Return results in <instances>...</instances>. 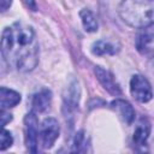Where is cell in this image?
<instances>
[{"instance_id":"cell-19","label":"cell","mask_w":154,"mask_h":154,"mask_svg":"<svg viewBox=\"0 0 154 154\" xmlns=\"http://www.w3.org/2000/svg\"><path fill=\"white\" fill-rule=\"evenodd\" d=\"M149 73H150V76H152L153 79H154V57H153L152 61L149 63Z\"/></svg>"},{"instance_id":"cell-1","label":"cell","mask_w":154,"mask_h":154,"mask_svg":"<svg viewBox=\"0 0 154 154\" xmlns=\"http://www.w3.org/2000/svg\"><path fill=\"white\" fill-rule=\"evenodd\" d=\"M1 55L8 66L20 71H32L38 63V42L30 25L16 22L6 26L1 35Z\"/></svg>"},{"instance_id":"cell-18","label":"cell","mask_w":154,"mask_h":154,"mask_svg":"<svg viewBox=\"0 0 154 154\" xmlns=\"http://www.w3.org/2000/svg\"><path fill=\"white\" fill-rule=\"evenodd\" d=\"M12 4V0H0V6H1V11H6Z\"/></svg>"},{"instance_id":"cell-7","label":"cell","mask_w":154,"mask_h":154,"mask_svg":"<svg viewBox=\"0 0 154 154\" xmlns=\"http://www.w3.org/2000/svg\"><path fill=\"white\" fill-rule=\"evenodd\" d=\"M94 73L96 76V78L99 79V82L101 83V85L112 95L114 96H118L122 94V90H120V87L119 84L117 83V81L114 79V76L108 71V70H105L103 67L101 66H95L94 67Z\"/></svg>"},{"instance_id":"cell-15","label":"cell","mask_w":154,"mask_h":154,"mask_svg":"<svg viewBox=\"0 0 154 154\" xmlns=\"http://www.w3.org/2000/svg\"><path fill=\"white\" fill-rule=\"evenodd\" d=\"M85 149V135L83 131H79L76 134L73 140V152H83Z\"/></svg>"},{"instance_id":"cell-11","label":"cell","mask_w":154,"mask_h":154,"mask_svg":"<svg viewBox=\"0 0 154 154\" xmlns=\"http://www.w3.org/2000/svg\"><path fill=\"white\" fill-rule=\"evenodd\" d=\"M149 134H150V123L146 118H142L137 123V126L134 131V137H132L134 143L137 146H144L149 137Z\"/></svg>"},{"instance_id":"cell-12","label":"cell","mask_w":154,"mask_h":154,"mask_svg":"<svg viewBox=\"0 0 154 154\" xmlns=\"http://www.w3.org/2000/svg\"><path fill=\"white\" fill-rule=\"evenodd\" d=\"M118 47L107 40H99L91 45V53L94 55H113L118 52Z\"/></svg>"},{"instance_id":"cell-3","label":"cell","mask_w":154,"mask_h":154,"mask_svg":"<svg viewBox=\"0 0 154 154\" xmlns=\"http://www.w3.org/2000/svg\"><path fill=\"white\" fill-rule=\"evenodd\" d=\"M135 45L138 53L142 55L154 57V23L138 29Z\"/></svg>"},{"instance_id":"cell-4","label":"cell","mask_w":154,"mask_h":154,"mask_svg":"<svg viewBox=\"0 0 154 154\" xmlns=\"http://www.w3.org/2000/svg\"><path fill=\"white\" fill-rule=\"evenodd\" d=\"M59 132H60V128L57 119L54 118L43 119L38 130V138H40L41 146L46 149L53 147V144L59 137Z\"/></svg>"},{"instance_id":"cell-16","label":"cell","mask_w":154,"mask_h":154,"mask_svg":"<svg viewBox=\"0 0 154 154\" xmlns=\"http://www.w3.org/2000/svg\"><path fill=\"white\" fill-rule=\"evenodd\" d=\"M13 143V137L8 130H2L1 136H0V150H5L8 147H11Z\"/></svg>"},{"instance_id":"cell-14","label":"cell","mask_w":154,"mask_h":154,"mask_svg":"<svg viewBox=\"0 0 154 154\" xmlns=\"http://www.w3.org/2000/svg\"><path fill=\"white\" fill-rule=\"evenodd\" d=\"M79 17H81V20H82V24H83V28L85 31L88 32H94L97 30V20L94 16V13L88 10V8H83L81 12H79Z\"/></svg>"},{"instance_id":"cell-13","label":"cell","mask_w":154,"mask_h":154,"mask_svg":"<svg viewBox=\"0 0 154 154\" xmlns=\"http://www.w3.org/2000/svg\"><path fill=\"white\" fill-rule=\"evenodd\" d=\"M64 100H65V103L69 105V107H76L78 105L79 87H78L77 81H73L72 83L69 84V87L66 88L65 94H64Z\"/></svg>"},{"instance_id":"cell-5","label":"cell","mask_w":154,"mask_h":154,"mask_svg":"<svg viewBox=\"0 0 154 154\" xmlns=\"http://www.w3.org/2000/svg\"><path fill=\"white\" fill-rule=\"evenodd\" d=\"M130 91L138 102H148L153 97V89L149 81L142 75H134L130 79Z\"/></svg>"},{"instance_id":"cell-8","label":"cell","mask_w":154,"mask_h":154,"mask_svg":"<svg viewBox=\"0 0 154 154\" xmlns=\"http://www.w3.org/2000/svg\"><path fill=\"white\" fill-rule=\"evenodd\" d=\"M111 108L119 116V118L126 124H131L135 119V111L132 106L123 99H116L109 103Z\"/></svg>"},{"instance_id":"cell-6","label":"cell","mask_w":154,"mask_h":154,"mask_svg":"<svg viewBox=\"0 0 154 154\" xmlns=\"http://www.w3.org/2000/svg\"><path fill=\"white\" fill-rule=\"evenodd\" d=\"M24 125H25V142L26 147L30 152L37 150V142H38V120L35 116V112H30L24 118Z\"/></svg>"},{"instance_id":"cell-10","label":"cell","mask_w":154,"mask_h":154,"mask_svg":"<svg viewBox=\"0 0 154 154\" xmlns=\"http://www.w3.org/2000/svg\"><path fill=\"white\" fill-rule=\"evenodd\" d=\"M51 100H52L51 90L42 89L41 91L36 93L32 96V101H31L34 112H43V111H46L51 105Z\"/></svg>"},{"instance_id":"cell-9","label":"cell","mask_w":154,"mask_h":154,"mask_svg":"<svg viewBox=\"0 0 154 154\" xmlns=\"http://www.w3.org/2000/svg\"><path fill=\"white\" fill-rule=\"evenodd\" d=\"M20 94L17 93L16 90L1 87L0 89V106L1 109H7L11 107L17 106L20 102Z\"/></svg>"},{"instance_id":"cell-17","label":"cell","mask_w":154,"mask_h":154,"mask_svg":"<svg viewBox=\"0 0 154 154\" xmlns=\"http://www.w3.org/2000/svg\"><path fill=\"white\" fill-rule=\"evenodd\" d=\"M11 120H12V114L7 113L6 109H1V126H5Z\"/></svg>"},{"instance_id":"cell-2","label":"cell","mask_w":154,"mask_h":154,"mask_svg":"<svg viewBox=\"0 0 154 154\" xmlns=\"http://www.w3.org/2000/svg\"><path fill=\"white\" fill-rule=\"evenodd\" d=\"M118 13L125 24L141 29L154 23V0H122Z\"/></svg>"}]
</instances>
